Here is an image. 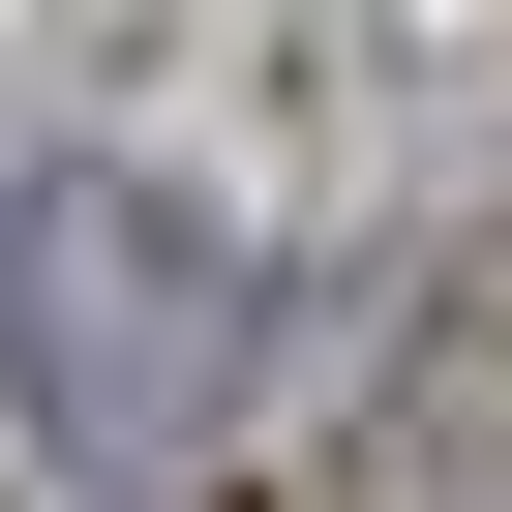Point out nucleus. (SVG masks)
<instances>
[{
  "label": "nucleus",
  "instance_id": "f257e3e1",
  "mask_svg": "<svg viewBox=\"0 0 512 512\" xmlns=\"http://www.w3.org/2000/svg\"><path fill=\"white\" fill-rule=\"evenodd\" d=\"M241 332H272V272H241L181 181H121V151L0 181V392H31V452H61L91 512H181V482H211Z\"/></svg>",
  "mask_w": 512,
  "mask_h": 512
}]
</instances>
